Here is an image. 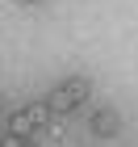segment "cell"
<instances>
[{
	"label": "cell",
	"instance_id": "277c9868",
	"mask_svg": "<svg viewBox=\"0 0 138 147\" xmlns=\"http://www.w3.org/2000/svg\"><path fill=\"white\" fill-rule=\"evenodd\" d=\"M21 4H42V0H21Z\"/></svg>",
	"mask_w": 138,
	"mask_h": 147
},
{
	"label": "cell",
	"instance_id": "6da1fadb",
	"mask_svg": "<svg viewBox=\"0 0 138 147\" xmlns=\"http://www.w3.org/2000/svg\"><path fill=\"white\" fill-rule=\"evenodd\" d=\"M88 92H92V80L88 76H67L63 84H55V88L46 92V101H50L55 113H75L84 101H88Z\"/></svg>",
	"mask_w": 138,
	"mask_h": 147
},
{
	"label": "cell",
	"instance_id": "7a4b0ae2",
	"mask_svg": "<svg viewBox=\"0 0 138 147\" xmlns=\"http://www.w3.org/2000/svg\"><path fill=\"white\" fill-rule=\"evenodd\" d=\"M88 130L96 139H117V135H121V113H117L113 105H105V109H96L88 118Z\"/></svg>",
	"mask_w": 138,
	"mask_h": 147
},
{
	"label": "cell",
	"instance_id": "3957f363",
	"mask_svg": "<svg viewBox=\"0 0 138 147\" xmlns=\"http://www.w3.org/2000/svg\"><path fill=\"white\" fill-rule=\"evenodd\" d=\"M9 130H17V135H42V130H38V126H34V118H29V113H25V109L9 113Z\"/></svg>",
	"mask_w": 138,
	"mask_h": 147
}]
</instances>
